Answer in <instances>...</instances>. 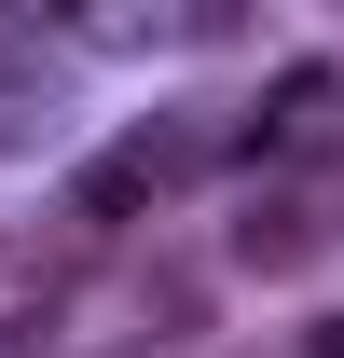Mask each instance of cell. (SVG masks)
Instances as JSON below:
<instances>
[{
    "label": "cell",
    "mask_w": 344,
    "mask_h": 358,
    "mask_svg": "<svg viewBox=\"0 0 344 358\" xmlns=\"http://www.w3.org/2000/svg\"><path fill=\"white\" fill-rule=\"evenodd\" d=\"M138 193H152V152H110V166H96V179H83V207H96V221H124Z\"/></svg>",
    "instance_id": "cell-1"
}]
</instances>
